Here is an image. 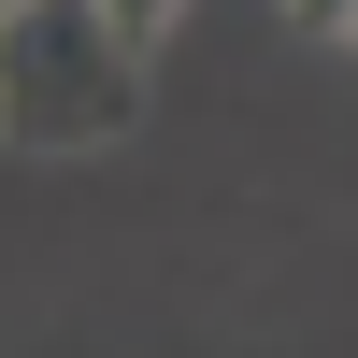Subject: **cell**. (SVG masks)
Returning <instances> with one entry per match:
<instances>
[{
	"mask_svg": "<svg viewBox=\"0 0 358 358\" xmlns=\"http://www.w3.org/2000/svg\"><path fill=\"white\" fill-rule=\"evenodd\" d=\"M0 115L29 158H86L143 115V43L101 0H29V15H0Z\"/></svg>",
	"mask_w": 358,
	"mask_h": 358,
	"instance_id": "6da1fadb",
	"label": "cell"
},
{
	"mask_svg": "<svg viewBox=\"0 0 358 358\" xmlns=\"http://www.w3.org/2000/svg\"><path fill=\"white\" fill-rule=\"evenodd\" d=\"M101 15H115V29H129V43H158V29H172V15H187V0H101Z\"/></svg>",
	"mask_w": 358,
	"mask_h": 358,
	"instance_id": "7a4b0ae2",
	"label": "cell"
},
{
	"mask_svg": "<svg viewBox=\"0 0 358 358\" xmlns=\"http://www.w3.org/2000/svg\"><path fill=\"white\" fill-rule=\"evenodd\" d=\"M287 15H301V29H344V43H358V0H287Z\"/></svg>",
	"mask_w": 358,
	"mask_h": 358,
	"instance_id": "3957f363",
	"label": "cell"
}]
</instances>
